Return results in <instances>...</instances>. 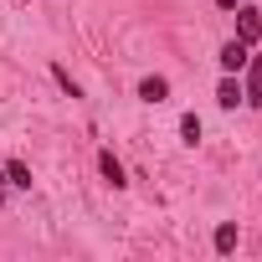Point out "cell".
Segmentation results:
<instances>
[{
    "instance_id": "cell-9",
    "label": "cell",
    "mask_w": 262,
    "mask_h": 262,
    "mask_svg": "<svg viewBox=\"0 0 262 262\" xmlns=\"http://www.w3.org/2000/svg\"><path fill=\"white\" fill-rule=\"evenodd\" d=\"M180 139L185 144H201V118L195 113H180Z\"/></svg>"
},
{
    "instance_id": "cell-11",
    "label": "cell",
    "mask_w": 262,
    "mask_h": 262,
    "mask_svg": "<svg viewBox=\"0 0 262 262\" xmlns=\"http://www.w3.org/2000/svg\"><path fill=\"white\" fill-rule=\"evenodd\" d=\"M0 206H6V165H0Z\"/></svg>"
},
{
    "instance_id": "cell-1",
    "label": "cell",
    "mask_w": 262,
    "mask_h": 262,
    "mask_svg": "<svg viewBox=\"0 0 262 262\" xmlns=\"http://www.w3.org/2000/svg\"><path fill=\"white\" fill-rule=\"evenodd\" d=\"M257 36H262V16H257L252 6H236V41H247V47H252Z\"/></svg>"
},
{
    "instance_id": "cell-5",
    "label": "cell",
    "mask_w": 262,
    "mask_h": 262,
    "mask_svg": "<svg viewBox=\"0 0 262 262\" xmlns=\"http://www.w3.org/2000/svg\"><path fill=\"white\" fill-rule=\"evenodd\" d=\"M98 170H103V180H108L113 190H123V185H128V175H123V165L113 160V149H103V155H98Z\"/></svg>"
},
{
    "instance_id": "cell-10",
    "label": "cell",
    "mask_w": 262,
    "mask_h": 262,
    "mask_svg": "<svg viewBox=\"0 0 262 262\" xmlns=\"http://www.w3.org/2000/svg\"><path fill=\"white\" fill-rule=\"evenodd\" d=\"M52 77H57V82H62V93H67V98H82V88H77V82H72V72H67V67H62V62H52Z\"/></svg>"
},
{
    "instance_id": "cell-3",
    "label": "cell",
    "mask_w": 262,
    "mask_h": 262,
    "mask_svg": "<svg viewBox=\"0 0 262 262\" xmlns=\"http://www.w3.org/2000/svg\"><path fill=\"white\" fill-rule=\"evenodd\" d=\"M247 82H242V93H247V103H262V57H247Z\"/></svg>"
},
{
    "instance_id": "cell-7",
    "label": "cell",
    "mask_w": 262,
    "mask_h": 262,
    "mask_svg": "<svg viewBox=\"0 0 262 262\" xmlns=\"http://www.w3.org/2000/svg\"><path fill=\"white\" fill-rule=\"evenodd\" d=\"M211 247H216L221 257H231V252H236V221H221L216 236H211Z\"/></svg>"
},
{
    "instance_id": "cell-4",
    "label": "cell",
    "mask_w": 262,
    "mask_h": 262,
    "mask_svg": "<svg viewBox=\"0 0 262 262\" xmlns=\"http://www.w3.org/2000/svg\"><path fill=\"white\" fill-rule=\"evenodd\" d=\"M216 103H221V108H236V103H247V93H242L236 72H226V77H221V88H216Z\"/></svg>"
},
{
    "instance_id": "cell-12",
    "label": "cell",
    "mask_w": 262,
    "mask_h": 262,
    "mask_svg": "<svg viewBox=\"0 0 262 262\" xmlns=\"http://www.w3.org/2000/svg\"><path fill=\"white\" fill-rule=\"evenodd\" d=\"M216 6H221V11H236V6H242V0H216Z\"/></svg>"
},
{
    "instance_id": "cell-8",
    "label": "cell",
    "mask_w": 262,
    "mask_h": 262,
    "mask_svg": "<svg viewBox=\"0 0 262 262\" xmlns=\"http://www.w3.org/2000/svg\"><path fill=\"white\" fill-rule=\"evenodd\" d=\"M6 185H11V190H31V170H26L21 160H6Z\"/></svg>"
},
{
    "instance_id": "cell-6",
    "label": "cell",
    "mask_w": 262,
    "mask_h": 262,
    "mask_svg": "<svg viewBox=\"0 0 262 262\" xmlns=\"http://www.w3.org/2000/svg\"><path fill=\"white\" fill-rule=\"evenodd\" d=\"M165 98H170V82L165 77H144L139 82V103H165Z\"/></svg>"
},
{
    "instance_id": "cell-2",
    "label": "cell",
    "mask_w": 262,
    "mask_h": 262,
    "mask_svg": "<svg viewBox=\"0 0 262 262\" xmlns=\"http://www.w3.org/2000/svg\"><path fill=\"white\" fill-rule=\"evenodd\" d=\"M247 57H252V47L231 36V41L221 47V72H242V67H247Z\"/></svg>"
}]
</instances>
